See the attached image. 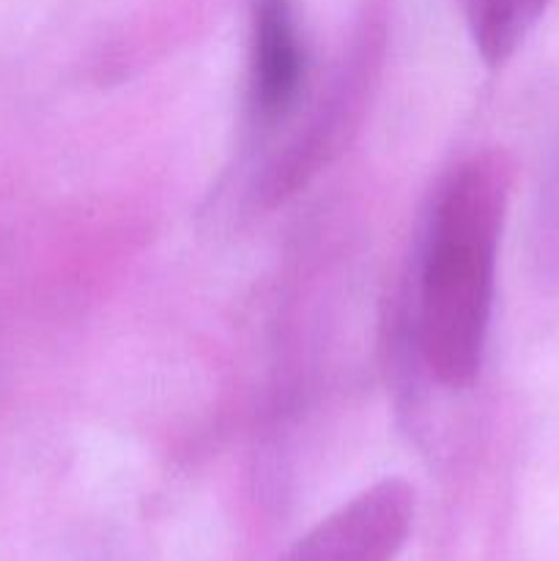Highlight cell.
Masks as SVG:
<instances>
[{"label":"cell","instance_id":"6da1fadb","mask_svg":"<svg viewBox=\"0 0 559 561\" xmlns=\"http://www.w3.org/2000/svg\"><path fill=\"white\" fill-rule=\"evenodd\" d=\"M507 170L497 157L460 164L442 190L420 274L417 343L442 387L475 381L493 307Z\"/></svg>","mask_w":559,"mask_h":561},{"label":"cell","instance_id":"7a4b0ae2","mask_svg":"<svg viewBox=\"0 0 559 561\" xmlns=\"http://www.w3.org/2000/svg\"><path fill=\"white\" fill-rule=\"evenodd\" d=\"M414 513V488L381 480L312 526L283 561H392L409 540Z\"/></svg>","mask_w":559,"mask_h":561},{"label":"cell","instance_id":"3957f363","mask_svg":"<svg viewBox=\"0 0 559 561\" xmlns=\"http://www.w3.org/2000/svg\"><path fill=\"white\" fill-rule=\"evenodd\" d=\"M307 80V49L294 0L250 3L247 107L258 129H274L296 110Z\"/></svg>","mask_w":559,"mask_h":561},{"label":"cell","instance_id":"277c9868","mask_svg":"<svg viewBox=\"0 0 559 561\" xmlns=\"http://www.w3.org/2000/svg\"><path fill=\"white\" fill-rule=\"evenodd\" d=\"M548 0H458L477 53L491 66L504 64L540 22Z\"/></svg>","mask_w":559,"mask_h":561}]
</instances>
